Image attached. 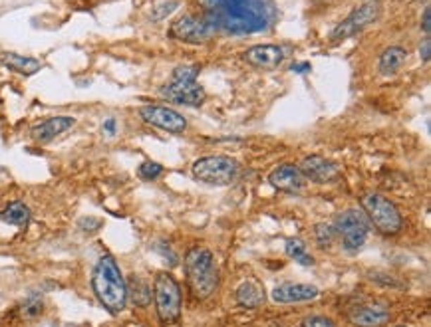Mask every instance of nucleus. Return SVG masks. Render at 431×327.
<instances>
[{
  "mask_svg": "<svg viewBox=\"0 0 431 327\" xmlns=\"http://www.w3.org/2000/svg\"><path fill=\"white\" fill-rule=\"evenodd\" d=\"M0 62L2 65H6L12 72H18L23 76H32L38 70H42V64L34 58H28V56H20V54H2L0 56Z\"/></svg>",
  "mask_w": 431,
  "mask_h": 327,
  "instance_id": "19",
  "label": "nucleus"
},
{
  "mask_svg": "<svg viewBox=\"0 0 431 327\" xmlns=\"http://www.w3.org/2000/svg\"><path fill=\"white\" fill-rule=\"evenodd\" d=\"M213 30L227 34L265 32L275 20L270 0H199Z\"/></svg>",
  "mask_w": 431,
  "mask_h": 327,
  "instance_id": "1",
  "label": "nucleus"
},
{
  "mask_svg": "<svg viewBox=\"0 0 431 327\" xmlns=\"http://www.w3.org/2000/svg\"><path fill=\"white\" fill-rule=\"evenodd\" d=\"M132 300H133V304L139 305V307H144V305H147L149 302H151V290H149L147 282L139 280V278H133L132 280Z\"/></svg>",
  "mask_w": 431,
  "mask_h": 327,
  "instance_id": "23",
  "label": "nucleus"
},
{
  "mask_svg": "<svg viewBox=\"0 0 431 327\" xmlns=\"http://www.w3.org/2000/svg\"><path fill=\"white\" fill-rule=\"evenodd\" d=\"M213 26L205 18L193 16V14H183L181 18L171 24L169 36L179 42L187 44H205L209 42L213 36Z\"/></svg>",
  "mask_w": 431,
  "mask_h": 327,
  "instance_id": "10",
  "label": "nucleus"
},
{
  "mask_svg": "<svg viewBox=\"0 0 431 327\" xmlns=\"http://www.w3.org/2000/svg\"><path fill=\"white\" fill-rule=\"evenodd\" d=\"M199 68L197 65H179L175 68L173 76L165 87H161V96L173 103L187 105V108H199L205 101V89L197 82Z\"/></svg>",
  "mask_w": 431,
  "mask_h": 327,
  "instance_id": "4",
  "label": "nucleus"
},
{
  "mask_svg": "<svg viewBox=\"0 0 431 327\" xmlns=\"http://www.w3.org/2000/svg\"><path fill=\"white\" fill-rule=\"evenodd\" d=\"M74 123H76V120L70 115H56V117H50V120L42 121L40 125H36L32 129V137L40 143L52 141L58 135H62L64 131L70 129Z\"/></svg>",
  "mask_w": 431,
  "mask_h": 327,
  "instance_id": "16",
  "label": "nucleus"
},
{
  "mask_svg": "<svg viewBox=\"0 0 431 327\" xmlns=\"http://www.w3.org/2000/svg\"><path fill=\"white\" fill-rule=\"evenodd\" d=\"M408 60V52L399 46H389L384 50V54L380 58V72L384 76H396L401 65Z\"/></svg>",
  "mask_w": 431,
  "mask_h": 327,
  "instance_id": "18",
  "label": "nucleus"
},
{
  "mask_svg": "<svg viewBox=\"0 0 431 327\" xmlns=\"http://www.w3.org/2000/svg\"><path fill=\"white\" fill-rule=\"evenodd\" d=\"M318 295V288L310 283H280L273 290V300L278 304H299V302H310Z\"/></svg>",
  "mask_w": 431,
  "mask_h": 327,
  "instance_id": "14",
  "label": "nucleus"
},
{
  "mask_svg": "<svg viewBox=\"0 0 431 327\" xmlns=\"http://www.w3.org/2000/svg\"><path fill=\"white\" fill-rule=\"evenodd\" d=\"M308 70H310L308 62H304V64H299V65H292V72H296V74H304V72H308Z\"/></svg>",
  "mask_w": 431,
  "mask_h": 327,
  "instance_id": "31",
  "label": "nucleus"
},
{
  "mask_svg": "<svg viewBox=\"0 0 431 327\" xmlns=\"http://www.w3.org/2000/svg\"><path fill=\"white\" fill-rule=\"evenodd\" d=\"M362 207L366 210L368 220L376 226L382 234H398L401 230V214H399L398 207L387 200L386 196L370 193V195L362 196Z\"/></svg>",
  "mask_w": 431,
  "mask_h": 327,
  "instance_id": "6",
  "label": "nucleus"
},
{
  "mask_svg": "<svg viewBox=\"0 0 431 327\" xmlns=\"http://www.w3.org/2000/svg\"><path fill=\"white\" fill-rule=\"evenodd\" d=\"M193 177L213 186H227L239 177V163L227 155H211L193 163Z\"/></svg>",
  "mask_w": 431,
  "mask_h": 327,
  "instance_id": "5",
  "label": "nucleus"
},
{
  "mask_svg": "<svg viewBox=\"0 0 431 327\" xmlns=\"http://www.w3.org/2000/svg\"><path fill=\"white\" fill-rule=\"evenodd\" d=\"M167 8H163V11H157L154 14V18H157V20H159V18H163V16H165V14H169V12H173L175 11V8H177V2H169V4H165Z\"/></svg>",
  "mask_w": 431,
  "mask_h": 327,
  "instance_id": "29",
  "label": "nucleus"
},
{
  "mask_svg": "<svg viewBox=\"0 0 431 327\" xmlns=\"http://www.w3.org/2000/svg\"><path fill=\"white\" fill-rule=\"evenodd\" d=\"M380 0H368L362 6H358L348 18L344 22H340L334 32H332V40L334 42H340V40H346V38H352L354 34L362 32L364 28H368L370 24L380 18Z\"/></svg>",
  "mask_w": 431,
  "mask_h": 327,
  "instance_id": "9",
  "label": "nucleus"
},
{
  "mask_svg": "<svg viewBox=\"0 0 431 327\" xmlns=\"http://www.w3.org/2000/svg\"><path fill=\"white\" fill-rule=\"evenodd\" d=\"M334 230L342 236L344 248L354 252L364 246L368 232H370V220H368L364 212L350 208V210H346L336 218Z\"/></svg>",
  "mask_w": 431,
  "mask_h": 327,
  "instance_id": "8",
  "label": "nucleus"
},
{
  "mask_svg": "<svg viewBox=\"0 0 431 327\" xmlns=\"http://www.w3.org/2000/svg\"><path fill=\"white\" fill-rule=\"evenodd\" d=\"M237 302L241 307L246 309H254L265 304V292L256 282H244L239 290H237Z\"/></svg>",
  "mask_w": 431,
  "mask_h": 327,
  "instance_id": "20",
  "label": "nucleus"
},
{
  "mask_svg": "<svg viewBox=\"0 0 431 327\" xmlns=\"http://www.w3.org/2000/svg\"><path fill=\"white\" fill-rule=\"evenodd\" d=\"M287 254L302 266H312L314 264V258L306 252V244L299 238L287 240Z\"/></svg>",
  "mask_w": 431,
  "mask_h": 327,
  "instance_id": "22",
  "label": "nucleus"
},
{
  "mask_svg": "<svg viewBox=\"0 0 431 327\" xmlns=\"http://www.w3.org/2000/svg\"><path fill=\"white\" fill-rule=\"evenodd\" d=\"M420 56L423 62H430V58H431V38L430 36H427V38L420 44Z\"/></svg>",
  "mask_w": 431,
  "mask_h": 327,
  "instance_id": "27",
  "label": "nucleus"
},
{
  "mask_svg": "<svg viewBox=\"0 0 431 327\" xmlns=\"http://www.w3.org/2000/svg\"><path fill=\"white\" fill-rule=\"evenodd\" d=\"M161 173H163V167L159 163L145 161V163L139 165V177H142L144 181H155Z\"/></svg>",
  "mask_w": 431,
  "mask_h": 327,
  "instance_id": "24",
  "label": "nucleus"
},
{
  "mask_svg": "<svg viewBox=\"0 0 431 327\" xmlns=\"http://www.w3.org/2000/svg\"><path fill=\"white\" fill-rule=\"evenodd\" d=\"M185 270L191 292L199 300H207L217 288V268L207 248H191L185 256Z\"/></svg>",
  "mask_w": 431,
  "mask_h": 327,
  "instance_id": "3",
  "label": "nucleus"
},
{
  "mask_svg": "<svg viewBox=\"0 0 431 327\" xmlns=\"http://www.w3.org/2000/svg\"><path fill=\"white\" fill-rule=\"evenodd\" d=\"M94 294L110 314H120L127 304V288L118 262L111 256H101L92 278Z\"/></svg>",
  "mask_w": 431,
  "mask_h": 327,
  "instance_id": "2",
  "label": "nucleus"
},
{
  "mask_svg": "<svg viewBox=\"0 0 431 327\" xmlns=\"http://www.w3.org/2000/svg\"><path fill=\"white\" fill-rule=\"evenodd\" d=\"M155 307L163 323H173L181 316V288L171 274H157L154 283Z\"/></svg>",
  "mask_w": 431,
  "mask_h": 327,
  "instance_id": "7",
  "label": "nucleus"
},
{
  "mask_svg": "<svg viewBox=\"0 0 431 327\" xmlns=\"http://www.w3.org/2000/svg\"><path fill=\"white\" fill-rule=\"evenodd\" d=\"M0 220L6 222V224H12V226L24 229L30 222V208L26 207L24 203H20V200H14V203H11L8 207L0 212Z\"/></svg>",
  "mask_w": 431,
  "mask_h": 327,
  "instance_id": "21",
  "label": "nucleus"
},
{
  "mask_svg": "<svg viewBox=\"0 0 431 327\" xmlns=\"http://www.w3.org/2000/svg\"><path fill=\"white\" fill-rule=\"evenodd\" d=\"M302 327H334V323H332L328 317L312 316L306 317V319L302 321Z\"/></svg>",
  "mask_w": 431,
  "mask_h": 327,
  "instance_id": "26",
  "label": "nucleus"
},
{
  "mask_svg": "<svg viewBox=\"0 0 431 327\" xmlns=\"http://www.w3.org/2000/svg\"><path fill=\"white\" fill-rule=\"evenodd\" d=\"M421 30L425 32V36H430L431 34V8L430 6H425V11H423V18H421Z\"/></svg>",
  "mask_w": 431,
  "mask_h": 327,
  "instance_id": "28",
  "label": "nucleus"
},
{
  "mask_svg": "<svg viewBox=\"0 0 431 327\" xmlns=\"http://www.w3.org/2000/svg\"><path fill=\"white\" fill-rule=\"evenodd\" d=\"M139 117L159 129L169 131V133H183L187 129V121L185 117L171 108H163V105H144L139 109Z\"/></svg>",
  "mask_w": 431,
  "mask_h": 327,
  "instance_id": "11",
  "label": "nucleus"
},
{
  "mask_svg": "<svg viewBox=\"0 0 431 327\" xmlns=\"http://www.w3.org/2000/svg\"><path fill=\"white\" fill-rule=\"evenodd\" d=\"M104 129H106V133L108 135H113L115 133V120H106V123H104Z\"/></svg>",
  "mask_w": 431,
  "mask_h": 327,
  "instance_id": "30",
  "label": "nucleus"
},
{
  "mask_svg": "<svg viewBox=\"0 0 431 327\" xmlns=\"http://www.w3.org/2000/svg\"><path fill=\"white\" fill-rule=\"evenodd\" d=\"M246 64L261 68V70H277L278 65L285 60V52L282 48H278L275 44H261V46H253L243 54Z\"/></svg>",
  "mask_w": 431,
  "mask_h": 327,
  "instance_id": "13",
  "label": "nucleus"
},
{
  "mask_svg": "<svg viewBox=\"0 0 431 327\" xmlns=\"http://www.w3.org/2000/svg\"><path fill=\"white\" fill-rule=\"evenodd\" d=\"M334 238H336V230L332 229V226H328V224H318L316 226V240H318V244H320L322 248L330 246Z\"/></svg>",
  "mask_w": 431,
  "mask_h": 327,
  "instance_id": "25",
  "label": "nucleus"
},
{
  "mask_svg": "<svg viewBox=\"0 0 431 327\" xmlns=\"http://www.w3.org/2000/svg\"><path fill=\"white\" fill-rule=\"evenodd\" d=\"M350 321L358 327H382L389 321V312L382 305L356 307L350 314Z\"/></svg>",
  "mask_w": 431,
  "mask_h": 327,
  "instance_id": "17",
  "label": "nucleus"
},
{
  "mask_svg": "<svg viewBox=\"0 0 431 327\" xmlns=\"http://www.w3.org/2000/svg\"><path fill=\"white\" fill-rule=\"evenodd\" d=\"M268 181H270V185L278 188V191H282V193H296L304 185V177L300 173V169L290 163L277 167L270 173Z\"/></svg>",
  "mask_w": 431,
  "mask_h": 327,
  "instance_id": "15",
  "label": "nucleus"
},
{
  "mask_svg": "<svg viewBox=\"0 0 431 327\" xmlns=\"http://www.w3.org/2000/svg\"><path fill=\"white\" fill-rule=\"evenodd\" d=\"M300 173L302 177H306L310 181L318 183V185H326V183H334L338 179V167L324 159V157H318V155H312V157H306L302 163H300Z\"/></svg>",
  "mask_w": 431,
  "mask_h": 327,
  "instance_id": "12",
  "label": "nucleus"
}]
</instances>
